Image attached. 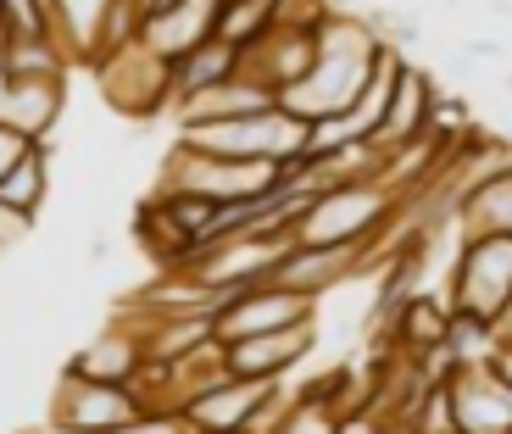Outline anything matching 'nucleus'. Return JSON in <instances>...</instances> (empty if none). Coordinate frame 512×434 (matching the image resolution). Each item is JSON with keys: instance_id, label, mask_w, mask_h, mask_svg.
I'll return each mask as SVG.
<instances>
[{"instance_id": "f3484780", "label": "nucleus", "mask_w": 512, "mask_h": 434, "mask_svg": "<svg viewBox=\"0 0 512 434\" xmlns=\"http://www.w3.org/2000/svg\"><path fill=\"white\" fill-rule=\"evenodd\" d=\"M240 67H245L240 45H229L223 34H206L195 51H184L179 62H173V101H179V95H195V90H212V84L234 78Z\"/></svg>"}, {"instance_id": "cd10ccee", "label": "nucleus", "mask_w": 512, "mask_h": 434, "mask_svg": "<svg viewBox=\"0 0 512 434\" xmlns=\"http://www.w3.org/2000/svg\"><path fill=\"white\" fill-rule=\"evenodd\" d=\"M490 362H496V373L512 384V345H496V351H490Z\"/></svg>"}, {"instance_id": "2eb2a0df", "label": "nucleus", "mask_w": 512, "mask_h": 434, "mask_svg": "<svg viewBox=\"0 0 512 434\" xmlns=\"http://www.w3.org/2000/svg\"><path fill=\"white\" fill-rule=\"evenodd\" d=\"M262 106H279V90L240 67L234 78H223V84H212V90L179 95L173 112H179V123H190V117H240V112H262Z\"/></svg>"}, {"instance_id": "a211bd4d", "label": "nucleus", "mask_w": 512, "mask_h": 434, "mask_svg": "<svg viewBox=\"0 0 512 434\" xmlns=\"http://www.w3.org/2000/svg\"><path fill=\"white\" fill-rule=\"evenodd\" d=\"M446 329H451V301L446 295H429V290H412L407 307H401L396 329H390V345H401L407 357H423L446 345Z\"/></svg>"}, {"instance_id": "7c9ffc66", "label": "nucleus", "mask_w": 512, "mask_h": 434, "mask_svg": "<svg viewBox=\"0 0 512 434\" xmlns=\"http://www.w3.org/2000/svg\"><path fill=\"white\" fill-rule=\"evenodd\" d=\"M134 6H140V12H145V17H151V12H156V6H167V0H134Z\"/></svg>"}, {"instance_id": "39448f33", "label": "nucleus", "mask_w": 512, "mask_h": 434, "mask_svg": "<svg viewBox=\"0 0 512 434\" xmlns=\"http://www.w3.org/2000/svg\"><path fill=\"white\" fill-rule=\"evenodd\" d=\"M451 307L496 318L512 301V234H462L457 268H451Z\"/></svg>"}, {"instance_id": "7ed1b4c3", "label": "nucleus", "mask_w": 512, "mask_h": 434, "mask_svg": "<svg viewBox=\"0 0 512 434\" xmlns=\"http://www.w3.org/2000/svg\"><path fill=\"white\" fill-rule=\"evenodd\" d=\"M279 179H284L279 162H268V156H206V151H190L184 140H173V156L162 162L156 184L212 195V201H251V195L273 190Z\"/></svg>"}, {"instance_id": "a878e982", "label": "nucleus", "mask_w": 512, "mask_h": 434, "mask_svg": "<svg viewBox=\"0 0 512 434\" xmlns=\"http://www.w3.org/2000/svg\"><path fill=\"white\" fill-rule=\"evenodd\" d=\"M462 51L474 56V62H501V56H507V45H501V39H468Z\"/></svg>"}, {"instance_id": "4468645a", "label": "nucleus", "mask_w": 512, "mask_h": 434, "mask_svg": "<svg viewBox=\"0 0 512 434\" xmlns=\"http://www.w3.org/2000/svg\"><path fill=\"white\" fill-rule=\"evenodd\" d=\"M140 362H145L140 329H134V323H117V329L95 334L62 373H73V379H101V384H128L140 373Z\"/></svg>"}, {"instance_id": "bb28decb", "label": "nucleus", "mask_w": 512, "mask_h": 434, "mask_svg": "<svg viewBox=\"0 0 512 434\" xmlns=\"http://www.w3.org/2000/svg\"><path fill=\"white\" fill-rule=\"evenodd\" d=\"M490 334H496V345H512V301L490 318Z\"/></svg>"}, {"instance_id": "412c9836", "label": "nucleus", "mask_w": 512, "mask_h": 434, "mask_svg": "<svg viewBox=\"0 0 512 434\" xmlns=\"http://www.w3.org/2000/svg\"><path fill=\"white\" fill-rule=\"evenodd\" d=\"M407 429H418V434H457V401H451V379L423 384L418 401H412V412H407Z\"/></svg>"}, {"instance_id": "9d476101", "label": "nucleus", "mask_w": 512, "mask_h": 434, "mask_svg": "<svg viewBox=\"0 0 512 434\" xmlns=\"http://www.w3.org/2000/svg\"><path fill=\"white\" fill-rule=\"evenodd\" d=\"M223 345H229V373L284 379L295 362H307L318 351V318L290 323V329H268V334H245V340H223Z\"/></svg>"}, {"instance_id": "c85d7f7f", "label": "nucleus", "mask_w": 512, "mask_h": 434, "mask_svg": "<svg viewBox=\"0 0 512 434\" xmlns=\"http://www.w3.org/2000/svg\"><path fill=\"white\" fill-rule=\"evenodd\" d=\"M106 251H112V240H106V234H95V245H90V262H106Z\"/></svg>"}, {"instance_id": "4be33fe9", "label": "nucleus", "mask_w": 512, "mask_h": 434, "mask_svg": "<svg viewBox=\"0 0 512 434\" xmlns=\"http://www.w3.org/2000/svg\"><path fill=\"white\" fill-rule=\"evenodd\" d=\"M362 17H368V23L379 28L390 45H401V51H412V45H423V39H429V34H423V17L418 12H401V6H368Z\"/></svg>"}, {"instance_id": "2f4dec72", "label": "nucleus", "mask_w": 512, "mask_h": 434, "mask_svg": "<svg viewBox=\"0 0 512 434\" xmlns=\"http://www.w3.org/2000/svg\"><path fill=\"white\" fill-rule=\"evenodd\" d=\"M45 6H51V0H45Z\"/></svg>"}, {"instance_id": "6e6552de", "label": "nucleus", "mask_w": 512, "mask_h": 434, "mask_svg": "<svg viewBox=\"0 0 512 434\" xmlns=\"http://www.w3.org/2000/svg\"><path fill=\"white\" fill-rule=\"evenodd\" d=\"M451 401H457V434H512V384L490 357L451 368Z\"/></svg>"}, {"instance_id": "5701e85b", "label": "nucleus", "mask_w": 512, "mask_h": 434, "mask_svg": "<svg viewBox=\"0 0 512 434\" xmlns=\"http://www.w3.org/2000/svg\"><path fill=\"white\" fill-rule=\"evenodd\" d=\"M51 6L45 0H0V34H45Z\"/></svg>"}, {"instance_id": "9b49d317", "label": "nucleus", "mask_w": 512, "mask_h": 434, "mask_svg": "<svg viewBox=\"0 0 512 434\" xmlns=\"http://www.w3.org/2000/svg\"><path fill=\"white\" fill-rule=\"evenodd\" d=\"M435 95H440V90H435V78H429V73H423V67L407 56V67H401V78H396V95H390V112H384L379 140H373V145H384V151H401V145L429 140Z\"/></svg>"}, {"instance_id": "0eeeda50", "label": "nucleus", "mask_w": 512, "mask_h": 434, "mask_svg": "<svg viewBox=\"0 0 512 434\" xmlns=\"http://www.w3.org/2000/svg\"><path fill=\"white\" fill-rule=\"evenodd\" d=\"M318 318V301L312 295H295L273 279L240 284L234 301L218 312V340H245V334H268V329H290V323Z\"/></svg>"}, {"instance_id": "20e7f679", "label": "nucleus", "mask_w": 512, "mask_h": 434, "mask_svg": "<svg viewBox=\"0 0 512 434\" xmlns=\"http://www.w3.org/2000/svg\"><path fill=\"white\" fill-rule=\"evenodd\" d=\"M95 78H101L106 106H112V112H123V117L173 112V62H167V56H156L145 39L112 45V51L95 62Z\"/></svg>"}, {"instance_id": "ddd939ff", "label": "nucleus", "mask_w": 512, "mask_h": 434, "mask_svg": "<svg viewBox=\"0 0 512 434\" xmlns=\"http://www.w3.org/2000/svg\"><path fill=\"white\" fill-rule=\"evenodd\" d=\"M62 106H67V78H12L0 123H12L34 145H51L56 123H62Z\"/></svg>"}, {"instance_id": "dca6fc26", "label": "nucleus", "mask_w": 512, "mask_h": 434, "mask_svg": "<svg viewBox=\"0 0 512 434\" xmlns=\"http://www.w3.org/2000/svg\"><path fill=\"white\" fill-rule=\"evenodd\" d=\"M457 229L462 234H512V162L457 190Z\"/></svg>"}, {"instance_id": "aec40b11", "label": "nucleus", "mask_w": 512, "mask_h": 434, "mask_svg": "<svg viewBox=\"0 0 512 434\" xmlns=\"http://www.w3.org/2000/svg\"><path fill=\"white\" fill-rule=\"evenodd\" d=\"M45 195H51V145H28V151L12 162V173L0 179V201L17 206V212H28V217H39Z\"/></svg>"}, {"instance_id": "f8f14e48", "label": "nucleus", "mask_w": 512, "mask_h": 434, "mask_svg": "<svg viewBox=\"0 0 512 434\" xmlns=\"http://www.w3.org/2000/svg\"><path fill=\"white\" fill-rule=\"evenodd\" d=\"M117 0H51V39L73 67H95L106 51V23Z\"/></svg>"}, {"instance_id": "423d86ee", "label": "nucleus", "mask_w": 512, "mask_h": 434, "mask_svg": "<svg viewBox=\"0 0 512 434\" xmlns=\"http://www.w3.org/2000/svg\"><path fill=\"white\" fill-rule=\"evenodd\" d=\"M56 429L67 434H140V423L151 418L134 384H101V379H73L62 373V396H56Z\"/></svg>"}, {"instance_id": "b1692460", "label": "nucleus", "mask_w": 512, "mask_h": 434, "mask_svg": "<svg viewBox=\"0 0 512 434\" xmlns=\"http://www.w3.org/2000/svg\"><path fill=\"white\" fill-rule=\"evenodd\" d=\"M28 229H34V217H28V212H17V206H6V201H0V256H12L17 245L28 240Z\"/></svg>"}, {"instance_id": "6ab92c4d", "label": "nucleus", "mask_w": 512, "mask_h": 434, "mask_svg": "<svg viewBox=\"0 0 512 434\" xmlns=\"http://www.w3.org/2000/svg\"><path fill=\"white\" fill-rule=\"evenodd\" d=\"M0 62L12 78H67V67H73L51 39V28L45 34H0Z\"/></svg>"}, {"instance_id": "f257e3e1", "label": "nucleus", "mask_w": 512, "mask_h": 434, "mask_svg": "<svg viewBox=\"0 0 512 434\" xmlns=\"http://www.w3.org/2000/svg\"><path fill=\"white\" fill-rule=\"evenodd\" d=\"M379 45H384V34L368 17H351V12H340V6H329L323 23H318V56H312L307 73L279 95V106H290V112H301V117L346 112V106L357 101Z\"/></svg>"}, {"instance_id": "f03ea898", "label": "nucleus", "mask_w": 512, "mask_h": 434, "mask_svg": "<svg viewBox=\"0 0 512 434\" xmlns=\"http://www.w3.org/2000/svg\"><path fill=\"white\" fill-rule=\"evenodd\" d=\"M401 223V190L384 179H357L318 190L301 212L284 223V234L301 245H362Z\"/></svg>"}, {"instance_id": "c756f323", "label": "nucleus", "mask_w": 512, "mask_h": 434, "mask_svg": "<svg viewBox=\"0 0 512 434\" xmlns=\"http://www.w3.org/2000/svg\"><path fill=\"white\" fill-rule=\"evenodd\" d=\"M6 90H12V73H6V62H0V117H6Z\"/></svg>"}, {"instance_id": "393cba45", "label": "nucleus", "mask_w": 512, "mask_h": 434, "mask_svg": "<svg viewBox=\"0 0 512 434\" xmlns=\"http://www.w3.org/2000/svg\"><path fill=\"white\" fill-rule=\"evenodd\" d=\"M28 145H34V140H23V134H17L12 123H0V179L12 173V162H17V156H23V151H28Z\"/></svg>"}, {"instance_id": "1a4fd4ad", "label": "nucleus", "mask_w": 512, "mask_h": 434, "mask_svg": "<svg viewBox=\"0 0 512 434\" xmlns=\"http://www.w3.org/2000/svg\"><path fill=\"white\" fill-rule=\"evenodd\" d=\"M279 390V379H245V373H229V379L206 384L184 401V429H201V434H234L251 423V412Z\"/></svg>"}]
</instances>
